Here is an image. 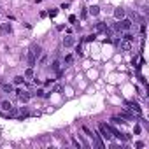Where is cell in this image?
I'll return each instance as SVG.
<instances>
[{
    "instance_id": "cell-1",
    "label": "cell",
    "mask_w": 149,
    "mask_h": 149,
    "mask_svg": "<svg viewBox=\"0 0 149 149\" xmlns=\"http://www.w3.org/2000/svg\"><path fill=\"white\" fill-rule=\"evenodd\" d=\"M98 130H100V133H102V137H103V139H107V140H111V139H112L111 126H109L107 123H100V125H98Z\"/></svg>"
},
{
    "instance_id": "cell-2",
    "label": "cell",
    "mask_w": 149,
    "mask_h": 149,
    "mask_svg": "<svg viewBox=\"0 0 149 149\" xmlns=\"http://www.w3.org/2000/svg\"><path fill=\"white\" fill-rule=\"evenodd\" d=\"M114 28H116L118 32H123V30H130V28H132V21H130V19H125V18H123V19H119V23H116V25H114Z\"/></svg>"
},
{
    "instance_id": "cell-3",
    "label": "cell",
    "mask_w": 149,
    "mask_h": 149,
    "mask_svg": "<svg viewBox=\"0 0 149 149\" xmlns=\"http://www.w3.org/2000/svg\"><path fill=\"white\" fill-rule=\"evenodd\" d=\"M16 95H18V100H19L21 103H27V102L30 100V97H32L28 91H21V90H19V91H16Z\"/></svg>"
},
{
    "instance_id": "cell-4",
    "label": "cell",
    "mask_w": 149,
    "mask_h": 149,
    "mask_svg": "<svg viewBox=\"0 0 149 149\" xmlns=\"http://www.w3.org/2000/svg\"><path fill=\"white\" fill-rule=\"evenodd\" d=\"M126 107H128L133 114H140V112H142L140 105H139V103H135V102H126Z\"/></svg>"
},
{
    "instance_id": "cell-5",
    "label": "cell",
    "mask_w": 149,
    "mask_h": 149,
    "mask_svg": "<svg viewBox=\"0 0 149 149\" xmlns=\"http://www.w3.org/2000/svg\"><path fill=\"white\" fill-rule=\"evenodd\" d=\"M11 32H12L11 23H2V25H0V33H2V35H9Z\"/></svg>"
},
{
    "instance_id": "cell-6",
    "label": "cell",
    "mask_w": 149,
    "mask_h": 149,
    "mask_svg": "<svg viewBox=\"0 0 149 149\" xmlns=\"http://www.w3.org/2000/svg\"><path fill=\"white\" fill-rule=\"evenodd\" d=\"M91 137L95 139V142H97V147H98V149H103V147H105V146H103V142H102V139H100V135H98L97 132H93V135H91Z\"/></svg>"
},
{
    "instance_id": "cell-7",
    "label": "cell",
    "mask_w": 149,
    "mask_h": 149,
    "mask_svg": "<svg viewBox=\"0 0 149 149\" xmlns=\"http://www.w3.org/2000/svg\"><path fill=\"white\" fill-rule=\"evenodd\" d=\"M74 42H76V40H74V37H70V35H69V37L63 39V46H65V48H72V46H74Z\"/></svg>"
},
{
    "instance_id": "cell-8",
    "label": "cell",
    "mask_w": 149,
    "mask_h": 149,
    "mask_svg": "<svg viewBox=\"0 0 149 149\" xmlns=\"http://www.w3.org/2000/svg\"><path fill=\"white\" fill-rule=\"evenodd\" d=\"M114 18H116V19H123V18H125V9L118 7V9L114 11Z\"/></svg>"
},
{
    "instance_id": "cell-9",
    "label": "cell",
    "mask_w": 149,
    "mask_h": 149,
    "mask_svg": "<svg viewBox=\"0 0 149 149\" xmlns=\"http://www.w3.org/2000/svg\"><path fill=\"white\" fill-rule=\"evenodd\" d=\"M88 12H90V14H91V16H97V14H98V12H100V7H98V5H91V7H90V11H88Z\"/></svg>"
},
{
    "instance_id": "cell-10",
    "label": "cell",
    "mask_w": 149,
    "mask_h": 149,
    "mask_svg": "<svg viewBox=\"0 0 149 149\" xmlns=\"http://www.w3.org/2000/svg\"><path fill=\"white\" fill-rule=\"evenodd\" d=\"M7 118H16L18 116V109H14V107H11L9 111H7V114H5Z\"/></svg>"
},
{
    "instance_id": "cell-11",
    "label": "cell",
    "mask_w": 149,
    "mask_h": 149,
    "mask_svg": "<svg viewBox=\"0 0 149 149\" xmlns=\"http://www.w3.org/2000/svg\"><path fill=\"white\" fill-rule=\"evenodd\" d=\"M121 49H123V51H128V49H130V42H128V40H123V42H121Z\"/></svg>"
},
{
    "instance_id": "cell-12",
    "label": "cell",
    "mask_w": 149,
    "mask_h": 149,
    "mask_svg": "<svg viewBox=\"0 0 149 149\" xmlns=\"http://www.w3.org/2000/svg\"><path fill=\"white\" fill-rule=\"evenodd\" d=\"M25 77H27V79H32V77H33V69H32V67H30V69H27Z\"/></svg>"
},
{
    "instance_id": "cell-13",
    "label": "cell",
    "mask_w": 149,
    "mask_h": 149,
    "mask_svg": "<svg viewBox=\"0 0 149 149\" xmlns=\"http://www.w3.org/2000/svg\"><path fill=\"white\" fill-rule=\"evenodd\" d=\"M11 107H12V105H11V102H2V109H4V111H9Z\"/></svg>"
},
{
    "instance_id": "cell-14",
    "label": "cell",
    "mask_w": 149,
    "mask_h": 149,
    "mask_svg": "<svg viewBox=\"0 0 149 149\" xmlns=\"http://www.w3.org/2000/svg\"><path fill=\"white\" fill-rule=\"evenodd\" d=\"M27 116H28V112H27V111H21V112H19L18 116H16V118H18V119H25Z\"/></svg>"
},
{
    "instance_id": "cell-15",
    "label": "cell",
    "mask_w": 149,
    "mask_h": 149,
    "mask_svg": "<svg viewBox=\"0 0 149 149\" xmlns=\"http://www.w3.org/2000/svg\"><path fill=\"white\" fill-rule=\"evenodd\" d=\"M121 118H125V119H133V114H130V112H121Z\"/></svg>"
},
{
    "instance_id": "cell-16",
    "label": "cell",
    "mask_w": 149,
    "mask_h": 149,
    "mask_svg": "<svg viewBox=\"0 0 149 149\" xmlns=\"http://www.w3.org/2000/svg\"><path fill=\"white\" fill-rule=\"evenodd\" d=\"M2 88H4V91H7V93L12 91V86H11V84H2Z\"/></svg>"
},
{
    "instance_id": "cell-17",
    "label": "cell",
    "mask_w": 149,
    "mask_h": 149,
    "mask_svg": "<svg viewBox=\"0 0 149 149\" xmlns=\"http://www.w3.org/2000/svg\"><path fill=\"white\" fill-rule=\"evenodd\" d=\"M21 82H23V77H21V76H16V77H14V84H21Z\"/></svg>"
},
{
    "instance_id": "cell-18",
    "label": "cell",
    "mask_w": 149,
    "mask_h": 149,
    "mask_svg": "<svg viewBox=\"0 0 149 149\" xmlns=\"http://www.w3.org/2000/svg\"><path fill=\"white\" fill-rule=\"evenodd\" d=\"M82 130H84V133H88V137H91V135H93V132H91V130L88 128V126H84V128H82Z\"/></svg>"
},
{
    "instance_id": "cell-19",
    "label": "cell",
    "mask_w": 149,
    "mask_h": 149,
    "mask_svg": "<svg viewBox=\"0 0 149 149\" xmlns=\"http://www.w3.org/2000/svg\"><path fill=\"white\" fill-rule=\"evenodd\" d=\"M123 39H125V40H128V42H132V40H133V35H130V33H126V35H125Z\"/></svg>"
},
{
    "instance_id": "cell-20",
    "label": "cell",
    "mask_w": 149,
    "mask_h": 149,
    "mask_svg": "<svg viewBox=\"0 0 149 149\" xmlns=\"http://www.w3.org/2000/svg\"><path fill=\"white\" fill-rule=\"evenodd\" d=\"M58 14V9H53V11H49V18H54Z\"/></svg>"
},
{
    "instance_id": "cell-21",
    "label": "cell",
    "mask_w": 149,
    "mask_h": 149,
    "mask_svg": "<svg viewBox=\"0 0 149 149\" xmlns=\"http://www.w3.org/2000/svg\"><path fill=\"white\" fill-rule=\"evenodd\" d=\"M95 37H97L95 33H93V35H88V37H86V42H91V40H95Z\"/></svg>"
},
{
    "instance_id": "cell-22",
    "label": "cell",
    "mask_w": 149,
    "mask_h": 149,
    "mask_svg": "<svg viewBox=\"0 0 149 149\" xmlns=\"http://www.w3.org/2000/svg\"><path fill=\"white\" fill-rule=\"evenodd\" d=\"M86 16H88V11H86V9H84V11L81 12V18H82V19H86Z\"/></svg>"
},
{
    "instance_id": "cell-23",
    "label": "cell",
    "mask_w": 149,
    "mask_h": 149,
    "mask_svg": "<svg viewBox=\"0 0 149 149\" xmlns=\"http://www.w3.org/2000/svg\"><path fill=\"white\" fill-rule=\"evenodd\" d=\"M53 69H54V70H58V69H60V63H58V61H54V63H53Z\"/></svg>"
},
{
    "instance_id": "cell-24",
    "label": "cell",
    "mask_w": 149,
    "mask_h": 149,
    "mask_svg": "<svg viewBox=\"0 0 149 149\" xmlns=\"http://www.w3.org/2000/svg\"><path fill=\"white\" fill-rule=\"evenodd\" d=\"M72 144H74V146H76V147H81V144H79V142H77V140H76V139H72Z\"/></svg>"
},
{
    "instance_id": "cell-25",
    "label": "cell",
    "mask_w": 149,
    "mask_h": 149,
    "mask_svg": "<svg viewBox=\"0 0 149 149\" xmlns=\"http://www.w3.org/2000/svg\"><path fill=\"white\" fill-rule=\"evenodd\" d=\"M35 2H40V0H35Z\"/></svg>"
},
{
    "instance_id": "cell-26",
    "label": "cell",
    "mask_w": 149,
    "mask_h": 149,
    "mask_svg": "<svg viewBox=\"0 0 149 149\" xmlns=\"http://www.w3.org/2000/svg\"><path fill=\"white\" fill-rule=\"evenodd\" d=\"M0 116H2V112H0Z\"/></svg>"
}]
</instances>
